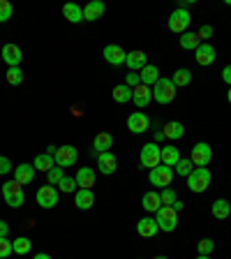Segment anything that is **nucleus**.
<instances>
[{"label":"nucleus","mask_w":231,"mask_h":259,"mask_svg":"<svg viewBox=\"0 0 231 259\" xmlns=\"http://www.w3.org/2000/svg\"><path fill=\"white\" fill-rule=\"evenodd\" d=\"M5 81L10 83V86H19V83H23V70L21 67H10V70L5 72Z\"/></svg>","instance_id":"c9c22d12"},{"label":"nucleus","mask_w":231,"mask_h":259,"mask_svg":"<svg viewBox=\"0 0 231 259\" xmlns=\"http://www.w3.org/2000/svg\"><path fill=\"white\" fill-rule=\"evenodd\" d=\"M197 259H210V257H206V254H199V257H197Z\"/></svg>","instance_id":"4d7b16f0"},{"label":"nucleus","mask_w":231,"mask_h":259,"mask_svg":"<svg viewBox=\"0 0 231 259\" xmlns=\"http://www.w3.org/2000/svg\"><path fill=\"white\" fill-rule=\"evenodd\" d=\"M3 197H5V204L12 208H19V206L26 204V194H23V185L16 183V181H7L3 185Z\"/></svg>","instance_id":"7ed1b4c3"},{"label":"nucleus","mask_w":231,"mask_h":259,"mask_svg":"<svg viewBox=\"0 0 231 259\" xmlns=\"http://www.w3.org/2000/svg\"><path fill=\"white\" fill-rule=\"evenodd\" d=\"M32 167H35V171H44V174H47L49 169L56 167V160H54V155H49V153H39V155L32 160Z\"/></svg>","instance_id":"c85d7f7f"},{"label":"nucleus","mask_w":231,"mask_h":259,"mask_svg":"<svg viewBox=\"0 0 231 259\" xmlns=\"http://www.w3.org/2000/svg\"><path fill=\"white\" fill-rule=\"evenodd\" d=\"M162 139H167V137H164V132H162V130H157V132H155V144H157V141H162Z\"/></svg>","instance_id":"8fccbe9b"},{"label":"nucleus","mask_w":231,"mask_h":259,"mask_svg":"<svg viewBox=\"0 0 231 259\" xmlns=\"http://www.w3.org/2000/svg\"><path fill=\"white\" fill-rule=\"evenodd\" d=\"M192 171H194V164H192V160H190V157H180V160H178V164L173 167V174L185 176V178H188Z\"/></svg>","instance_id":"f704fd0d"},{"label":"nucleus","mask_w":231,"mask_h":259,"mask_svg":"<svg viewBox=\"0 0 231 259\" xmlns=\"http://www.w3.org/2000/svg\"><path fill=\"white\" fill-rule=\"evenodd\" d=\"M139 79H141V83H144V86L153 88L157 83V79H160V70H157L155 65H146L144 70H141Z\"/></svg>","instance_id":"cd10ccee"},{"label":"nucleus","mask_w":231,"mask_h":259,"mask_svg":"<svg viewBox=\"0 0 231 259\" xmlns=\"http://www.w3.org/2000/svg\"><path fill=\"white\" fill-rule=\"evenodd\" d=\"M194 60L201 65V67H208V65H213L217 60V51H215V47L210 42H201L199 44V49L194 51Z\"/></svg>","instance_id":"9d476101"},{"label":"nucleus","mask_w":231,"mask_h":259,"mask_svg":"<svg viewBox=\"0 0 231 259\" xmlns=\"http://www.w3.org/2000/svg\"><path fill=\"white\" fill-rule=\"evenodd\" d=\"M125 83H127L129 88H136L141 83V79H139V74H136V72H129L127 76H125Z\"/></svg>","instance_id":"a18cd8bd"},{"label":"nucleus","mask_w":231,"mask_h":259,"mask_svg":"<svg viewBox=\"0 0 231 259\" xmlns=\"http://www.w3.org/2000/svg\"><path fill=\"white\" fill-rule=\"evenodd\" d=\"M155 259H169V257H164V254H160V257H155Z\"/></svg>","instance_id":"13d9d810"},{"label":"nucleus","mask_w":231,"mask_h":259,"mask_svg":"<svg viewBox=\"0 0 231 259\" xmlns=\"http://www.w3.org/2000/svg\"><path fill=\"white\" fill-rule=\"evenodd\" d=\"M32 178H35V167L28 164V162H21L19 167H14V181L21 185H28L32 183Z\"/></svg>","instance_id":"6ab92c4d"},{"label":"nucleus","mask_w":231,"mask_h":259,"mask_svg":"<svg viewBox=\"0 0 231 259\" xmlns=\"http://www.w3.org/2000/svg\"><path fill=\"white\" fill-rule=\"evenodd\" d=\"M210 181H213V176H210L208 167H194V171L188 176V188L192 190V192H206L210 185Z\"/></svg>","instance_id":"f03ea898"},{"label":"nucleus","mask_w":231,"mask_h":259,"mask_svg":"<svg viewBox=\"0 0 231 259\" xmlns=\"http://www.w3.org/2000/svg\"><path fill=\"white\" fill-rule=\"evenodd\" d=\"M74 178L81 190H93V185H95V171L90 167H81Z\"/></svg>","instance_id":"5701e85b"},{"label":"nucleus","mask_w":231,"mask_h":259,"mask_svg":"<svg viewBox=\"0 0 231 259\" xmlns=\"http://www.w3.org/2000/svg\"><path fill=\"white\" fill-rule=\"evenodd\" d=\"M12 14H14V7H12L10 0H0V23L10 21Z\"/></svg>","instance_id":"ea45409f"},{"label":"nucleus","mask_w":231,"mask_h":259,"mask_svg":"<svg viewBox=\"0 0 231 259\" xmlns=\"http://www.w3.org/2000/svg\"><path fill=\"white\" fill-rule=\"evenodd\" d=\"M72 113H74V116H81L83 111H81V107H72Z\"/></svg>","instance_id":"5fc2aeb1"},{"label":"nucleus","mask_w":231,"mask_h":259,"mask_svg":"<svg viewBox=\"0 0 231 259\" xmlns=\"http://www.w3.org/2000/svg\"><path fill=\"white\" fill-rule=\"evenodd\" d=\"M173 97H176V86L171 83V79L160 76L157 83L153 86V100L157 104H169V102H173Z\"/></svg>","instance_id":"f257e3e1"},{"label":"nucleus","mask_w":231,"mask_h":259,"mask_svg":"<svg viewBox=\"0 0 231 259\" xmlns=\"http://www.w3.org/2000/svg\"><path fill=\"white\" fill-rule=\"evenodd\" d=\"M93 148H95V155L107 153L109 148H113V137L109 135V132H100V135L95 137V141H93Z\"/></svg>","instance_id":"bb28decb"},{"label":"nucleus","mask_w":231,"mask_h":259,"mask_svg":"<svg viewBox=\"0 0 231 259\" xmlns=\"http://www.w3.org/2000/svg\"><path fill=\"white\" fill-rule=\"evenodd\" d=\"M160 157H162V164L164 167H176L178 160H180V148H176V146H160Z\"/></svg>","instance_id":"a211bd4d"},{"label":"nucleus","mask_w":231,"mask_h":259,"mask_svg":"<svg viewBox=\"0 0 231 259\" xmlns=\"http://www.w3.org/2000/svg\"><path fill=\"white\" fill-rule=\"evenodd\" d=\"M35 201H37L42 208H54V206L58 204V188H54V185H42V188L37 190V194H35Z\"/></svg>","instance_id":"1a4fd4ad"},{"label":"nucleus","mask_w":231,"mask_h":259,"mask_svg":"<svg viewBox=\"0 0 231 259\" xmlns=\"http://www.w3.org/2000/svg\"><path fill=\"white\" fill-rule=\"evenodd\" d=\"M190 5H194V0H180V3H178V10H188Z\"/></svg>","instance_id":"09e8293b"},{"label":"nucleus","mask_w":231,"mask_h":259,"mask_svg":"<svg viewBox=\"0 0 231 259\" xmlns=\"http://www.w3.org/2000/svg\"><path fill=\"white\" fill-rule=\"evenodd\" d=\"M30 248H32V241L30 238H26V236H19V238L12 241V250H14L16 254H28L30 252Z\"/></svg>","instance_id":"72a5a7b5"},{"label":"nucleus","mask_w":231,"mask_h":259,"mask_svg":"<svg viewBox=\"0 0 231 259\" xmlns=\"http://www.w3.org/2000/svg\"><path fill=\"white\" fill-rule=\"evenodd\" d=\"M178 42H180V47H183L185 51H197V49H199V44H201V39H199V35H197V32H183Z\"/></svg>","instance_id":"473e14b6"},{"label":"nucleus","mask_w":231,"mask_h":259,"mask_svg":"<svg viewBox=\"0 0 231 259\" xmlns=\"http://www.w3.org/2000/svg\"><path fill=\"white\" fill-rule=\"evenodd\" d=\"M224 3H226V7H231V0H224Z\"/></svg>","instance_id":"bf43d9fd"},{"label":"nucleus","mask_w":231,"mask_h":259,"mask_svg":"<svg viewBox=\"0 0 231 259\" xmlns=\"http://www.w3.org/2000/svg\"><path fill=\"white\" fill-rule=\"evenodd\" d=\"M190 81H192V72H190L188 67H178V70L171 74V83H173L176 88L190 86Z\"/></svg>","instance_id":"7c9ffc66"},{"label":"nucleus","mask_w":231,"mask_h":259,"mask_svg":"<svg viewBox=\"0 0 231 259\" xmlns=\"http://www.w3.org/2000/svg\"><path fill=\"white\" fill-rule=\"evenodd\" d=\"M107 12L102 0H90L86 7H83V21H97L100 16Z\"/></svg>","instance_id":"412c9836"},{"label":"nucleus","mask_w":231,"mask_h":259,"mask_svg":"<svg viewBox=\"0 0 231 259\" xmlns=\"http://www.w3.org/2000/svg\"><path fill=\"white\" fill-rule=\"evenodd\" d=\"M151 127V118L146 116L144 111H134V113H129V118H127V130L132 132V135H144L146 130Z\"/></svg>","instance_id":"ddd939ff"},{"label":"nucleus","mask_w":231,"mask_h":259,"mask_svg":"<svg viewBox=\"0 0 231 259\" xmlns=\"http://www.w3.org/2000/svg\"><path fill=\"white\" fill-rule=\"evenodd\" d=\"M125 65L129 67V72H141L146 65H148V56H146L144 51H139V49H134V51H129L127 54Z\"/></svg>","instance_id":"dca6fc26"},{"label":"nucleus","mask_w":231,"mask_h":259,"mask_svg":"<svg viewBox=\"0 0 231 259\" xmlns=\"http://www.w3.org/2000/svg\"><path fill=\"white\" fill-rule=\"evenodd\" d=\"M190 160H192L194 167H208L210 160H213V151H210V146L206 144V141L194 144L192 153H190Z\"/></svg>","instance_id":"6e6552de"},{"label":"nucleus","mask_w":231,"mask_h":259,"mask_svg":"<svg viewBox=\"0 0 231 259\" xmlns=\"http://www.w3.org/2000/svg\"><path fill=\"white\" fill-rule=\"evenodd\" d=\"M74 204L79 210H88L93 208V204H95V194H93V190H76L74 192Z\"/></svg>","instance_id":"4be33fe9"},{"label":"nucleus","mask_w":231,"mask_h":259,"mask_svg":"<svg viewBox=\"0 0 231 259\" xmlns=\"http://www.w3.org/2000/svg\"><path fill=\"white\" fill-rule=\"evenodd\" d=\"M63 178H65V169L58 167V164H56L54 169H49V171H47V181H49V185H54V188L60 183V181H63Z\"/></svg>","instance_id":"e433bc0d"},{"label":"nucleus","mask_w":231,"mask_h":259,"mask_svg":"<svg viewBox=\"0 0 231 259\" xmlns=\"http://www.w3.org/2000/svg\"><path fill=\"white\" fill-rule=\"evenodd\" d=\"M157 232H160V227H157L155 218H141V220L136 222V234H139V236L153 238Z\"/></svg>","instance_id":"aec40b11"},{"label":"nucleus","mask_w":231,"mask_h":259,"mask_svg":"<svg viewBox=\"0 0 231 259\" xmlns=\"http://www.w3.org/2000/svg\"><path fill=\"white\" fill-rule=\"evenodd\" d=\"M56 151H58V146H49V148H47L49 155H56Z\"/></svg>","instance_id":"864d4df0"},{"label":"nucleus","mask_w":231,"mask_h":259,"mask_svg":"<svg viewBox=\"0 0 231 259\" xmlns=\"http://www.w3.org/2000/svg\"><path fill=\"white\" fill-rule=\"evenodd\" d=\"M190 23H192V16H190L188 10H173L171 16H169V30L176 32V35H183V32H188Z\"/></svg>","instance_id":"0eeeda50"},{"label":"nucleus","mask_w":231,"mask_h":259,"mask_svg":"<svg viewBox=\"0 0 231 259\" xmlns=\"http://www.w3.org/2000/svg\"><path fill=\"white\" fill-rule=\"evenodd\" d=\"M210 213H213L217 220H226V218H229V213H231L229 201H226V199H215V201H213V206H210Z\"/></svg>","instance_id":"2f4dec72"},{"label":"nucleus","mask_w":231,"mask_h":259,"mask_svg":"<svg viewBox=\"0 0 231 259\" xmlns=\"http://www.w3.org/2000/svg\"><path fill=\"white\" fill-rule=\"evenodd\" d=\"M197 250H199V254H206V257H210V252L215 250V243L210 241V238H201V241L197 243Z\"/></svg>","instance_id":"a19ab883"},{"label":"nucleus","mask_w":231,"mask_h":259,"mask_svg":"<svg viewBox=\"0 0 231 259\" xmlns=\"http://www.w3.org/2000/svg\"><path fill=\"white\" fill-rule=\"evenodd\" d=\"M139 162L144 169H155L162 164V157H160V146L155 144V141H151V144H146L144 148H141V155H139Z\"/></svg>","instance_id":"423d86ee"},{"label":"nucleus","mask_w":231,"mask_h":259,"mask_svg":"<svg viewBox=\"0 0 231 259\" xmlns=\"http://www.w3.org/2000/svg\"><path fill=\"white\" fill-rule=\"evenodd\" d=\"M197 35H199L201 42H208L210 37H213V26H208V23H204V26L197 30Z\"/></svg>","instance_id":"37998d69"},{"label":"nucleus","mask_w":231,"mask_h":259,"mask_svg":"<svg viewBox=\"0 0 231 259\" xmlns=\"http://www.w3.org/2000/svg\"><path fill=\"white\" fill-rule=\"evenodd\" d=\"M222 81L231 88V65H224V67H222Z\"/></svg>","instance_id":"49530a36"},{"label":"nucleus","mask_w":231,"mask_h":259,"mask_svg":"<svg viewBox=\"0 0 231 259\" xmlns=\"http://www.w3.org/2000/svg\"><path fill=\"white\" fill-rule=\"evenodd\" d=\"M164 137L167 139H171V141H178V139H183V135H185V127H183V123L180 120H169L167 125H164Z\"/></svg>","instance_id":"a878e982"},{"label":"nucleus","mask_w":231,"mask_h":259,"mask_svg":"<svg viewBox=\"0 0 231 259\" xmlns=\"http://www.w3.org/2000/svg\"><path fill=\"white\" fill-rule=\"evenodd\" d=\"M104 60H107L109 65H113V67H120V65H125V58H127V51H125L123 47H118V44H107L102 51Z\"/></svg>","instance_id":"f8f14e48"},{"label":"nucleus","mask_w":231,"mask_h":259,"mask_svg":"<svg viewBox=\"0 0 231 259\" xmlns=\"http://www.w3.org/2000/svg\"><path fill=\"white\" fill-rule=\"evenodd\" d=\"M0 54H3V60H5L10 67H19V65L23 63V51H21V47H19V44H12V42L5 44Z\"/></svg>","instance_id":"4468645a"},{"label":"nucleus","mask_w":231,"mask_h":259,"mask_svg":"<svg viewBox=\"0 0 231 259\" xmlns=\"http://www.w3.org/2000/svg\"><path fill=\"white\" fill-rule=\"evenodd\" d=\"M160 197H162V206H173L178 201V194L173 188H164L160 192Z\"/></svg>","instance_id":"58836bf2"},{"label":"nucleus","mask_w":231,"mask_h":259,"mask_svg":"<svg viewBox=\"0 0 231 259\" xmlns=\"http://www.w3.org/2000/svg\"><path fill=\"white\" fill-rule=\"evenodd\" d=\"M58 185H60V192H63V194H72V192H76V190H79L76 178H72V176H65Z\"/></svg>","instance_id":"4c0bfd02"},{"label":"nucleus","mask_w":231,"mask_h":259,"mask_svg":"<svg viewBox=\"0 0 231 259\" xmlns=\"http://www.w3.org/2000/svg\"><path fill=\"white\" fill-rule=\"evenodd\" d=\"M111 97L118 104H127V102H132V88H129L127 83H118V86L111 91Z\"/></svg>","instance_id":"c756f323"},{"label":"nucleus","mask_w":231,"mask_h":259,"mask_svg":"<svg viewBox=\"0 0 231 259\" xmlns=\"http://www.w3.org/2000/svg\"><path fill=\"white\" fill-rule=\"evenodd\" d=\"M63 14L70 23H81L83 21V7H79L76 3H65L63 5Z\"/></svg>","instance_id":"393cba45"},{"label":"nucleus","mask_w":231,"mask_h":259,"mask_svg":"<svg viewBox=\"0 0 231 259\" xmlns=\"http://www.w3.org/2000/svg\"><path fill=\"white\" fill-rule=\"evenodd\" d=\"M148 181H151L153 188H160V190L171 188V183H173V169L160 164V167L151 169V174H148Z\"/></svg>","instance_id":"39448f33"},{"label":"nucleus","mask_w":231,"mask_h":259,"mask_svg":"<svg viewBox=\"0 0 231 259\" xmlns=\"http://www.w3.org/2000/svg\"><path fill=\"white\" fill-rule=\"evenodd\" d=\"M14 252L12 250V241H7V236H0V259H7Z\"/></svg>","instance_id":"79ce46f5"},{"label":"nucleus","mask_w":231,"mask_h":259,"mask_svg":"<svg viewBox=\"0 0 231 259\" xmlns=\"http://www.w3.org/2000/svg\"><path fill=\"white\" fill-rule=\"evenodd\" d=\"M7 234H10V225L0 220V236H7Z\"/></svg>","instance_id":"de8ad7c7"},{"label":"nucleus","mask_w":231,"mask_h":259,"mask_svg":"<svg viewBox=\"0 0 231 259\" xmlns=\"http://www.w3.org/2000/svg\"><path fill=\"white\" fill-rule=\"evenodd\" d=\"M54 160H56V164L63 167V169L65 167H74L76 160H79V153H76L74 146H60L58 151H56Z\"/></svg>","instance_id":"9b49d317"},{"label":"nucleus","mask_w":231,"mask_h":259,"mask_svg":"<svg viewBox=\"0 0 231 259\" xmlns=\"http://www.w3.org/2000/svg\"><path fill=\"white\" fill-rule=\"evenodd\" d=\"M10 171H14V167H12L10 157L0 155V176H5V174H10Z\"/></svg>","instance_id":"c03bdc74"},{"label":"nucleus","mask_w":231,"mask_h":259,"mask_svg":"<svg viewBox=\"0 0 231 259\" xmlns=\"http://www.w3.org/2000/svg\"><path fill=\"white\" fill-rule=\"evenodd\" d=\"M32 259H51V254H47V252H37Z\"/></svg>","instance_id":"3c124183"},{"label":"nucleus","mask_w":231,"mask_h":259,"mask_svg":"<svg viewBox=\"0 0 231 259\" xmlns=\"http://www.w3.org/2000/svg\"><path fill=\"white\" fill-rule=\"evenodd\" d=\"M132 100H134V104L139 109H146L148 104H151V100H153V88L139 83L136 88H132Z\"/></svg>","instance_id":"f3484780"},{"label":"nucleus","mask_w":231,"mask_h":259,"mask_svg":"<svg viewBox=\"0 0 231 259\" xmlns=\"http://www.w3.org/2000/svg\"><path fill=\"white\" fill-rule=\"evenodd\" d=\"M97 169H100L104 176L116 174V169H118V160H116V155H113L111 151L100 153V155H97Z\"/></svg>","instance_id":"2eb2a0df"},{"label":"nucleus","mask_w":231,"mask_h":259,"mask_svg":"<svg viewBox=\"0 0 231 259\" xmlns=\"http://www.w3.org/2000/svg\"><path fill=\"white\" fill-rule=\"evenodd\" d=\"M141 206H144V210H148V213H157V210L162 208V197H160V192H155V190L146 192L144 197H141Z\"/></svg>","instance_id":"b1692460"},{"label":"nucleus","mask_w":231,"mask_h":259,"mask_svg":"<svg viewBox=\"0 0 231 259\" xmlns=\"http://www.w3.org/2000/svg\"><path fill=\"white\" fill-rule=\"evenodd\" d=\"M173 210H176V213H178V210H183V201L178 199V201H176V204H173Z\"/></svg>","instance_id":"603ef678"},{"label":"nucleus","mask_w":231,"mask_h":259,"mask_svg":"<svg viewBox=\"0 0 231 259\" xmlns=\"http://www.w3.org/2000/svg\"><path fill=\"white\" fill-rule=\"evenodd\" d=\"M226 100H229V104H231V88H229V93H226Z\"/></svg>","instance_id":"6e6d98bb"},{"label":"nucleus","mask_w":231,"mask_h":259,"mask_svg":"<svg viewBox=\"0 0 231 259\" xmlns=\"http://www.w3.org/2000/svg\"><path fill=\"white\" fill-rule=\"evenodd\" d=\"M155 222H157V227H160V232L171 234L178 227V213L173 210V206H162L155 213Z\"/></svg>","instance_id":"20e7f679"}]
</instances>
